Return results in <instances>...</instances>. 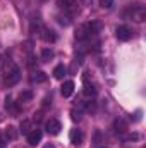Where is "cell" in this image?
Segmentation results:
<instances>
[{"label":"cell","instance_id":"6da1fadb","mask_svg":"<svg viewBox=\"0 0 146 148\" xmlns=\"http://www.w3.org/2000/svg\"><path fill=\"white\" fill-rule=\"evenodd\" d=\"M3 74H5V79H3L5 86H14V84H17L19 79H21V71H19V67L14 66L12 62H9V64L3 66Z\"/></svg>","mask_w":146,"mask_h":148},{"label":"cell","instance_id":"7a4b0ae2","mask_svg":"<svg viewBox=\"0 0 146 148\" xmlns=\"http://www.w3.org/2000/svg\"><path fill=\"white\" fill-rule=\"evenodd\" d=\"M115 36H117V40H120V41H127V40L132 38V31L127 26H117L115 28Z\"/></svg>","mask_w":146,"mask_h":148},{"label":"cell","instance_id":"3957f363","mask_svg":"<svg viewBox=\"0 0 146 148\" xmlns=\"http://www.w3.org/2000/svg\"><path fill=\"white\" fill-rule=\"evenodd\" d=\"M40 36H41V40H45L46 43H55V41H57L55 31H52V29L46 28V26H41V28H40Z\"/></svg>","mask_w":146,"mask_h":148},{"label":"cell","instance_id":"277c9868","mask_svg":"<svg viewBox=\"0 0 146 148\" xmlns=\"http://www.w3.org/2000/svg\"><path fill=\"white\" fill-rule=\"evenodd\" d=\"M45 129H46V133L48 134H59L60 133V129H62V126H60V122L57 121V119H50V121H46L45 122Z\"/></svg>","mask_w":146,"mask_h":148},{"label":"cell","instance_id":"5b68a950","mask_svg":"<svg viewBox=\"0 0 146 148\" xmlns=\"http://www.w3.org/2000/svg\"><path fill=\"white\" fill-rule=\"evenodd\" d=\"M69 140H71V143L72 145H83V141H84V133L81 131V129H71V133H69Z\"/></svg>","mask_w":146,"mask_h":148},{"label":"cell","instance_id":"8992f818","mask_svg":"<svg viewBox=\"0 0 146 148\" xmlns=\"http://www.w3.org/2000/svg\"><path fill=\"white\" fill-rule=\"evenodd\" d=\"M57 3H59V7L60 9H64L65 12H76L77 10V2L76 0H57Z\"/></svg>","mask_w":146,"mask_h":148},{"label":"cell","instance_id":"52a82bcc","mask_svg":"<svg viewBox=\"0 0 146 148\" xmlns=\"http://www.w3.org/2000/svg\"><path fill=\"white\" fill-rule=\"evenodd\" d=\"M131 17L136 21V23H143L146 19V9L145 7H136L131 10Z\"/></svg>","mask_w":146,"mask_h":148},{"label":"cell","instance_id":"ba28073f","mask_svg":"<svg viewBox=\"0 0 146 148\" xmlns=\"http://www.w3.org/2000/svg\"><path fill=\"white\" fill-rule=\"evenodd\" d=\"M41 136H43V134H41L40 129H33V131H29V133H28V143H29L31 147H36L38 143L41 141Z\"/></svg>","mask_w":146,"mask_h":148},{"label":"cell","instance_id":"9c48e42d","mask_svg":"<svg viewBox=\"0 0 146 148\" xmlns=\"http://www.w3.org/2000/svg\"><path fill=\"white\" fill-rule=\"evenodd\" d=\"M3 136H5V140H7V141H16V140H17V136H19V131H17L14 126H7V127H5V131H3Z\"/></svg>","mask_w":146,"mask_h":148},{"label":"cell","instance_id":"30bf717a","mask_svg":"<svg viewBox=\"0 0 146 148\" xmlns=\"http://www.w3.org/2000/svg\"><path fill=\"white\" fill-rule=\"evenodd\" d=\"M60 93H62V97L69 98V97L74 93V83L72 81H65V83L60 86Z\"/></svg>","mask_w":146,"mask_h":148},{"label":"cell","instance_id":"8fae6325","mask_svg":"<svg viewBox=\"0 0 146 148\" xmlns=\"http://www.w3.org/2000/svg\"><path fill=\"white\" fill-rule=\"evenodd\" d=\"M86 26H88L89 36H93V35H98V33L102 31V23H100V21H91V23H86Z\"/></svg>","mask_w":146,"mask_h":148},{"label":"cell","instance_id":"7c38bea8","mask_svg":"<svg viewBox=\"0 0 146 148\" xmlns=\"http://www.w3.org/2000/svg\"><path fill=\"white\" fill-rule=\"evenodd\" d=\"M113 127H115V131H119V133H124V131H127V129H129V122H127L126 119L119 117V119H115V122H113Z\"/></svg>","mask_w":146,"mask_h":148},{"label":"cell","instance_id":"4fadbf2b","mask_svg":"<svg viewBox=\"0 0 146 148\" xmlns=\"http://www.w3.org/2000/svg\"><path fill=\"white\" fill-rule=\"evenodd\" d=\"M96 93H98V90L95 88V84H89L88 77L84 76V95H86V97H95Z\"/></svg>","mask_w":146,"mask_h":148},{"label":"cell","instance_id":"5bb4252c","mask_svg":"<svg viewBox=\"0 0 146 148\" xmlns=\"http://www.w3.org/2000/svg\"><path fill=\"white\" fill-rule=\"evenodd\" d=\"M88 36H89L88 26H86V24H81V26H77V29H76V40H86Z\"/></svg>","mask_w":146,"mask_h":148},{"label":"cell","instance_id":"9a60e30c","mask_svg":"<svg viewBox=\"0 0 146 148\" xmlns=\"http://www.w3.org/2000/svg\"><path fill=\"white\" fill-rule=\"evenodd\" d=\"M46 77H48V76L43 73V71H35V73L31 74V81H33V83H45Z\"/></svg>","mask_w":146,"mask_h":148},{"label":"cell","instance_id":"2e32d148","mask_svg":"<svg viewBox=\"0 0 146 148\" xmlns=\"http://www.w3.org/2000/svg\"><path fill=\"white\" fill-rule=\"evenodd\" d=\"M65 74H67V67H65L64 64H60V66H57V67L53 69V76H55V79H64Z\"/></svg>","mask_w":146,"mask_h":148},{"label":"cell","instance_id":"e0dca14e","mask_svg":"<svg viewBox=\"0 0 146 148\" xmlns=\"http://www.w3.org/2000/svg\"><path fill=\"white\" fill-rule=\"evenodd\" d=\"M53 50L52 48H43L41 50V62H50L52 59H53Z\"/></svg>","mask_w":146,"mask_h":148},{"label":"cell","instance_id":"ac0fdd59","mask_svg":"<svg viewBox=\"0 0 146 148\" xmlns=\"http://www.w3.org/2000/svg\"><path fill=\"white\" fill-rule=\"evenodd\" d=\"M19 127H21L19 131H21L23 134H28V133L31 131V121H29V119H24V121L21 122V126H19Z\"/></svg>","mask_w":146,"mask_h":148},{"label":"cell","instance_id":"d6986e66","mask_svg":"<svg viewBox=\"0 0 146 148\" xmlns=\"http://www.w3.org/2000/svg\"><path fill=\"white\" fill-rule=\"evenodd\" d=\"M29 100H33V91L26 90V91H23L19 95V102H29Z\"/></svg>","mask_w":146,"mask_h":148},{"label":"cell","instance_id":"ffe728a7","mask_svg":"<svg viewBox=\"0 0 146 148\" xmlns=\"http://www.w3.org/2000/svg\"><path fill=\"white\" fill-rule=\"evenodd\" d=\"M71 119H72L74 122H79V121L83 119V112H81V110H76V109H72V110H71Z\"/></svg>","mask_w":146,"mask_h":148},{"label":"cell","instance_id":"44dd1931","mask_svg":"<svg viewBox=\"0 0 146 148\" xmlns=\"http://www.w3.org/2000/svg\"><path fill=\"white\" fill-rule=\"evenodd\" d=\"M5 109H7V110L16 112V107H14V102H12L10 95H7V97H5Z\"/></svg>","mask_w":146,"mask_h":148},{"label":"cell","instance_id":"7402d4cb","mask_svg":"<svg viewBox=\"0 0 146 148\" xmlns=\"http://www.w3.org/2000/svg\"><path fill=\"white\" fill-rule=\"evenodd\" d=\"M57 21H59L60 26H69V24H71V19H69V17H62V16H59Z\"/></svg>","mask_w":146,"mask_h":148},{"label":"cell","instance_id":"603a6c76","mask_svg":"<svg viewBox=\"0 0 146 148\" xmlns=\"http://www.w3.org/2000/svg\"><path fill=\"white\" fill-rule=\"evenodd\" d=\"M100 5H102L103 9H110V7L113 5V0H100Z\"/></svg>","mask_w":146,"mask_h":148},{"label":"cell","instance_id":"cb8c5ba5","mask_svg":"<svg viewBox=\"0 0 146 148\" xmlns=\"http://www.w3.org/2000/svg\"><path fill=\"white\" fill-rule=\"evenodd\" d=\"M95 109H96V103H95V102H88V103H86V110L88 112L95 110Z\"/></svg>","mask_w":146,"mask_h":148},{"label":"cell","instance_id":"d4e9b609","mask_svg":"<svg viewBox=\"0 0 146 148\" xmlns=\"http://www.w3.org/2000/svg\"><path fill=\"white\" fill-rule=\"evenodd\" d=\"M52 103V97H45V100H43V107H48Z\"/></svg>","mask_w":146,"mask_h":148},{"label":"cell","instance_id":"484cf974","mask_svg":"<svg viewBox=\"0 0 146 148\" xmlns=\"http://www.w3.org/2000/svg\"><path fill=\"white\" fill-rule=\"evenodd\" d=\"M127 140H139V134H131L127 136Z\"/></svg>","mask_w":146,"mask_h":148},{"label":"cell","instance_id":"4316f807","mask_svg":"<svg viewBox=\"0 0 146 148\" xmlns=\"http://www.w3.org/2000/svg\"><path fill=\"white\" fill-rule=\"evenodd\" d=\"M83 5H91V0H83Z\"/></svg>","mask_w":146,"mask_h":148},{"label":"cell","instance_id":"83f0119b","mask_svg":"<svg viewBox=\"0 0 146 148\" xmlns=\"http://www.w3.org/2000/svg\"><path fill=\"white\" fill-rule=\"evenodd\" d=\"M43 148H55V147H53L52 143H48V145H45V147H43Z\"/></svg>","mask_w":146,"mask_h":148},{"label":"cell","instance_id":"f1b7e54d","mask_svg":"<svg viewBox=\"0 0 146 148\" xmlns=\"http://www.w3.org/2000/svg\"><path fill=\"white\" fill-rule=\"evenodd\" d=\"M0 148H2V134H0Z\"/></svg>","mask_w":146,"mask_h":148},{"label":"cell","instance_id":"f546056e","mask_svg":"<svg viewBox=\"0 0 146 148\" xmlns=\"http://www.w3.org/2000/svg\"><path fill=\"white\" fill-rule=\"evenodd\" d=\"M41 2H45V0H41Z\"/></svg>","mask_w":146,"mask_h":148}]
</instances>
